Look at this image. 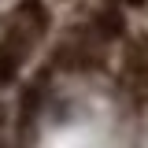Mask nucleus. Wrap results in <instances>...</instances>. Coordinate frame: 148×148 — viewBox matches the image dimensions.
Returning <instances> with one entry per match:
<instances>
[{"label": "nucleus", "instance_id": "f03ea898", "mask_svg": "<svg viewBox=\"0 0 148 148\" xmlns=\"http://www.w3.org/2000/svg\"><path fill=\"white\" fill-rule=\"evenodd\" d=\"M0 122H4V108H0Z\"/></svg>", "mask_w": 148, "mask_h": 148}, {"label": "nucleus", "instance_id": "f257e3e1", "mask_svg": "<svg viewBox=\"0 0 148 148\" xmlns=\"http://www.w3.org/2000/svg\"><path fill=\"white\" fill-rule=\"evenodd\" d=\"M45 26H48V18H45L41 0H26V4L15 11L11 26H8V34L0 37V85L11 82V78L18 74L22 59L34 52V45L41 41Z\"/></svg>", "mask_w": 148, "mask_h": 148}]
</instances>
